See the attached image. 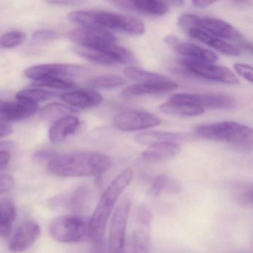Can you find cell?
<instances>
[{"mask_svg":"<svg viewBox=\"0 0 253 253\" xmlns=\"http://www.w3.org/2000/svg\"><path fill=\"white\" fill-rule=\"evenodd\" d=\"M112 161L107 155L90 151H79L57 155L48 164L51 174L58 177L100 176L110 168Z\"/></svg>","mask_w":253,"mask_h":253,"instance_id":"1","label":"cell"},{"mask_svg":"<svg viewBox=\"0 0 253 253\" xmlns=\"http://www.w3.org/2000/svg\"><path fill=\"white\" fill-rule=\"evenodd\" d=\"M69 20L81 27L110 29L127 35H141L145 31L144 24L138 19L109 11H74Z\"/></svg>","mask_w":253,"mask_h":253,"instance_id":"2","label":"cell"},{"mask_svg":"<svg viewBox=\"0 0 253 253\" xmlns=\"http://www.w3.org/2000/svg\"><path fill=\"white\" fill-rule=\"evenodd\" d=\"M197 135L213 141L229 143L239 149H251L253 133L250 127L233 121L199 126L195 130Z\"/></svg>","mask_w":253,"mask_h":253,"instance_id":"3","label":"cell"},{"mask_svg":"<svg viewBox=\"0 0 253 253\" xmlns=\"http://www.w3.org/2000/svg\"><path fill=\"white\" fill-rule=\"evenodd\" d=\"M49 231L54 239L63 244H79L90 238L89 222L80 216H60L51 222Z\"/></svg>","mask_w":253,"mask_h":253,"instance_id":"4","label":"cell"},{"mask_svg":"<svg viewBox=\"0 0 253 253\" xmlns=\"http://www.w3.org/2000/svg\"><path fill=\"white\" fill-rule=\"evenodd\" d=\"M179 25L185 31L198 29L211 36L230 41H242V35L232 25L223 20L194 14H183L179 18Z\"/></svg>","mask_w":253,"mask_h":253,"instance_id":"5","label":"cell"},{"mask_svg":"<svg viewBox=\"0 0 253 253\" xmlns=\"http://www.w3.org/2000/svg\"><path fill=\"white\" fill-rule=\"evenodd\" d=\"M131 207V199L124 198L114 211L108 240V253L126 250V233Z\"/></svg>","mask_w":253,"mask_h":253,"instance_id":"6","label":"cell"},{"mask_svg":"<svg viewBox=\"0 0 253 253\" xmlns=\"http://www.w3.org/2000/svg\"><path fill=\"white\" fill-rule=\"evenodd\" d=\"M77 55L88 61L103 66H112L127 63L132 58V54L127 48L114 44L102 48L76 47L73 50Z\"/></svg>","mask_w":253,"mask_h":253,"instance_id":"7","label":"cell"},{"mask_svg":"<svg viewBox=\"0 0 253 253\" xmlns=\"http://www.w3.org/2000/svg\"><path fill=\"white\" fill-rule=\"evenodd\" d=\"M173 101L189 103L198 107L212 109H229L233 108L236 100L226 94H196V93H177L169 98Z\"/></svg>","mask_w":253,"mask_h":253,"instance_id":"8","label":"cell"},{"mask_svg":"<svg viewBox=\"0 0 253 253\" xmlns=\"http://www.w3.org/2000/svg\"><path fill=\"white\" fill-rule=\"evenodd\" d=\"M71 41L79 47L102 48L116 44L117 38L112 32L106 29L81 27L69 33Z\"/></svg>","mask_w":253,"mask_h":253,"instance_id":"9","label":"cell"},{"mask_svg":"<svg viewBox=\"0 0 253 253\" xmlns=\"http://www.w3.org/2000/svg\"><path fill=\"white\" fill-rule=\"evenodd\" d=\"M161 124L159 117L144 111H126L121 112L114 118L115 126L124 131L149 129Z\"/></svg>","mask_w":253,"mask_h":253,"instance_id":"10","label":"cell"},{"mask_svg":"<svg viewBox=\"0 0 253 253\" xmlns=\"http://www.w3.org/2000/svg\"><path fill=\"white\" fill-rule=\"evenodd\" d=\"M183 66L194 75L215 82L223 83L229 85L239 84L237 77L227 68L216 66L213 63H201L183 59Z\"/></svg>","mask_w":253,"mask_h":253,"instance_id":"11","label":"cell"},{"mask_svg":"<svg viewBox=\"0 0 253 253\" xmlns=\"http://www.w3.org/2000/svg\"><path fill=\"white\" fill-rule=\"evenodd\" d=\"M85 68L71 64H43L31 66L25 71V75L35 81L53 78H66L82 73Z\"/></svg>","mask_w":253,"mask_h":253,"instance_id":"12","label":"cell"},{"mask_svg":"<svg viewBox=\"0 0 253 253\" xmlns=\"http://www.w3.org/2000/svg\"><path fill=\"white\" fill-rule=\"evenodd\" d=\"M41 228L34 220H26L16 229L8 245L13 253H22L30 248L41 236Z\"/></svg>","mask_w":253,"mask_h":253,"instance_id":"13","label":"cell"},{"mask_svg":"<svg viewBox=\"0 0 253 253\" xmlns=\"http://www.w3.org/2000/svg\"><path fill=\"white\" fill-rule=\"evenodd\" d=\"M110 4L126 11H134L146 15L161 17L168 12V5L160 1H112Z\"/></svg>","mask_w":253,"mask_h":253,"instance_id":"14","label":"cell"},{"mask_svg":"<svg viewBox=\"0 0 253 253\" xmlns=\"http://www.w3.org/2000/svg\"><path fill=\"white\" fill-rule=\"evenodd\" d=\"M38 110V104L26 100L4 101L0 108V121H16L32 116Z\"/></svg>","mask_w":253,"mask_h":253,"instance_id":"15","label":"cell"},{"mask_svg":"<svg viewBox=\"0 0 253 253\" xmlns=\"http://www.w3.org/2000/svg\"><path fill=\"white\" fill-rule=\"evenodd\" d=\"M177 87L178 85L171 80L162 82L137 84L124 88L121 95L124 97H132L148 94H165L174 91Z\"/></svg>","mask_w":253,"mask_h":253,"instance_id":"16","label":"cell"},{"mask_svg":"<svg viewBox=\"0 0 253 253\" xmlns=\"http://www.w3.org/2000/svg\"><path fill=\"white\" fill-rule=\"evenodd\" d=\"M180 152V146L175 143H163L151 145L140 156L146 164H158L172 159Z\"/></svg>","mask_w":253,"mask_h":253,"instance_id":"17","label":"cell"},{"mask_svg":"<svg viewBox=\"0 0 253 253\" xmlns=\"http://www.w3.org/2000/svg\"><path fill=\"white\" fill-rule=\"evenodd\" d=\"M176 52L184 57L185 60L201 63H214L218 57L211 50L190 42H178L173 45Z\"/></svg>","mask_w":253,"mask_h":253,"instance_id":"18","label":"cell"},{"mask_svg":"<svg viewBox=\"0 0 253 253\" xmlns=\"http://www.w3.org/2000/svg\"><path fill=\"white\" fill-rule=\"evenodd\" d=\"M62 99L73 108L85 109L98 106L103 101L100 93L92 89H79L63 94Z\"/></svg>","mask_w":253,"mask_h":253,"instance_id":"19","label":"cell"},{"mask_svg":"<svg viewBox=\"0 0 253 253\" xmlns=\"http://www.w3.org/2000/svg\"><path fill=\"white\" fill-rule=\"evenodd\" d=\"M186 32L190 38L201 41L203 43L217 50L222 54L228 56H233V57H237L241 54V51L235 45H232L223 40L219 39L216 37L208 35L202 31L198 30V29H189V30L186 31Z\"/></svg>","mask_w":253,"mask_h":253,"instance_id":"20","label":"cell"},{"mask_svg":"<svg viewBox=\"0 0 253 253\" xmlns=\"http://www.w3.org/2000/svg\"><path fill=\"white\" fill-rule=\"evenodd\" d=\"M189 134L168 131H145L136 136L135 140L144 145H154L157 143H175L189 140Z\"/></svg>","mask_w":253,"mask_h":253,"instance_id":"21","label":"cell"},{"mask_svg":"<svg viewBox=\"0 0 253 253\" xmlns=\"http://www.w3.org/2000/svg\"><path fill=\"white\" fill-rule=\"evenodd\" d=\"M79 125L78 118L72 115L55 121L50 128L48 133L50 140L54 143L63 141L66 137L72 135L77 131Z\"/></svg>","mask_w":253,"mask_h":253,"instance_id":"22","label":"cell"},{"mask_svg":"<svg viewBox=\"0 0 253 253\" xmlns=\"http://www.w3.org/2000/svg\"><path fill=\"white\" fill-rule=\"evenodd\" d=\"M160 110L167 115L171 116L191 118L197 117L204 113V109L189 103L173 101L169 100L160 106Z\"/></svg>","mask_w":253,"mask_h":253,"instance_id":"23","label":"cell"},{"mask_svg":"<svg viewBox=\"0 0 253 253\" xmlns=\"http://www.w3.org/2000/svg\"><path fill=\"white\" fill-rule=\"evenodd\" d=\"M17 218V209L8 199L0 200V236L8 237Z\"/></svg>","mask_w":253,"mask_h":253,"instance_id":"24","label":"cell"},{"mask_svg":"<svg viewBox=\"0 0 253 253\" xmlns=\"http://www.w3.org/2000/svg\"><path fill=\"white\" fill-rule=\"evenodd\" d=\"M89 199V192L85 187H81L74 192L70 198H63L62 197L56 198L55 206L64 207L73 211H79L85 210Z\"/></svg>","mask_w":253,"mask_h":253,"instance_id":"25","label":"cell"},{"mask_svg":"<svg viewBox=\"0 0 253 253\" xmlns=\"http://www.w3.org/2000/svg\"><path fill=\"white\" fill-rule=\"evenodd\" d=\"M124 75L136 81L138 84H146V83L162 82L169 81V78L155 72H149L135 66H128L124 69Z\"/></svg>","mask_w":253,"mask_h":253,"instance_id":"26","label":"cell"},{"mask_svg":"<svg viewBox=\"0 0 253 253\" xmlns=\"http://www.w3.org/2000/svg\"><path fill=\"white\" fill-rule=\"evenodd\" d=\"M232 198L240 205L252 207L253 204V189L251 183L237 182L230 185Z\"/></svg>","mask_w":253,"mask_h":253,"instance_id":"27","label":"cell"},{"mask_svg":"<svg viewBox=\"0 0 253 253\" xmlns=\"http://www.w3.org/2000/svg\"><path fill=\"white\" fill-rule=\"evenodd\" d=\"M75 109L59 103H51L44 106L41 111V116L46 121H58L61 118L70 116Z\"/></svg>","mask_w":253,"mask_h":253,"instance_id":"28","label":"cell"},{"mask_svg":"<svg viewBox=\"0 0 253 253\" xmlns=\"http://www.w3.org/2000/svg\"><path fill=\"white\" fill-rule=\"evenodd\" d=\"M132 253H150V241L149 232L146 229L139 228L131 235Z\"/></svg>","mask_w":253,"mask_h":253,"instance_id":"29","label":"cell"},{"mask_svg":"<svg viewBox=\"0 0 253 253\" xmlns=\"http://www.w3.org/2000/svg\"><path fill=\"white\" fill-rule=\"evenodd\" d=\"M56 94L51 91L45 90L38 89V88H29V89L22 90L17 94V100H26L38 104L40 102L51 100L55 97Z\"/></svg>","mask_w":253,"mask_h":253,"instance_id":"30","label":"cell"},{"mask_svg":"<svg viewBox=\"0 0 253 253\" xmlns=\"http://www.w3.org/2000/svg\"><path fill=\"white\" fill-rule=\"evenodd\" d=\"M126 81L117 75H103L94 77L88 81V85L96 88H113L121 86Z\"/></svg>","mask_w":253,"mask_h":253,"instance_id":"31","label":"cell"},{"mask_svg":"<svg viewBox=\"0 0 253 253\" xmlns=\"http://www.w3.org/2000/svg\"><path fill=\"white\" fill-rule=\"evenodd\" d=\"M35 86L56 89H72L75 87V84L66 78H53L43 81H36Z\"/></svg>","mask_w":253,"mask_h":253,"instance_id":"32","label":"cell"},{"mask_svg":"<svg viewBox=\"0 0 253 253\" xmlns=\"http://www.w3.org/2000/svg\"><path fill=\"white\" fill-rule=\"evenodd\" d=\"M26 35L20 31H11L0 37V48H13L24 42Z\"/></svg>","mask_w":253,"mask_h":253,"instance_id":"33","label":"cell"},{"mask_svg":"<svg viewBox=\"0 0 253 253\" xmlns=\"http://www.w3.org/2000/svg\"><path fill=\"white\" fill-rule=\"evenodd\" d=\"M137 218L138 223L144 226L145 229L147 230L150 227L153 218L152 210L146 204H142L137 210Z\"/></svg>","mask_w":253,"mask_h":253,"instance_id":"34","label":"cell"},{"mask_svg":"<svg viewBox=\"0 0 253 253\" xmlns=\"http://www.w3.org/2000/svg\"><path fill=\"white\" fill-rule=\"evenodd\" d=\"M168 178L169 176L167 174H159L153 179L149 189L151 196L153 198H158L160 196L161 192H164Z\"/></svg>","mask_w":253,"mask_h":253,"instance_id":"35","label":"cell"},{"mask_svg":"<svg viewBox=\"0 0 253 253\" xmlns=\"http://www.w3.org/2000/svg\"><path fill=\"white\" fill-rule=\"evenodd\" d=\"M58 154L52 150H48V149H42L38 150L34 154L33 161L38 164H49L54 158H57Z\"/></svg>","mask_w":253,"mask_h":253,"instance_id":"36","label":"cell"},{"mask_svg":"<svg viewBox=\"0 0 253 253\" xmlns=\"http://www.w3.org/2000/svg\"><path fill=\"white\" fill-rule=\"evenodd\" d=\"M59 35L54 31L39 30L35 32L32 36V40L36 42H48L57 39Z\"/></svg>","mask_w":253,"mask_h":253,"instance_id":"37","label":"cell"},{"mask_svg":"<svg viewBox=\"0 0 253 253\" xmlns=\"http://www.w3.org/2000/svg\"><path fill=\"white\" fill-rule=\"evenodd\" d=\"M234 69L241 78H244L250 84L253 83V67L245 63H235L234 65Z\"/></svg>","mask_w":253,"mask_h":253,"instance_id":"38","label":"cell"},{"mask_svg":"<svg viewBox=\"0 0 253 253\" xmlns=\"http://www.w3.org/2000/svg\"><path fill=\"white\" fill-rule=\"evenodd\" d=\"M14 178L9 174H0V195L9 192L14 186Z\"/></svg>","mask_w":253,"mask_h":253,"instance_id":"39","label":"cell"},{"mask_svg":"<svg viewBox=\"0 0 253 253\" xmlns=\"http://www.w3.org/2000/svg\"><path fill=\"white\" fill-rule=\"evenodd\" d=\"M181 189V184L178 181L169 177L164 192L169 194H175L180 192Z\"/></svg>","mask_w":253,"mask_h":253,"instance_id":"40","label":"cell"},{"mask_svg":"<svg viewBox=\"0 0 253 253\" xmlns=\"http://www.w3.org/2000/svg\"><path fill=\"white\" fill-rule=\"evenodd\" d=\"M47 3L53 5H58V6H72V5H78L80 2L75 0H52V1H48Z\"/></svg>","mask_w":253,"mask_h":253,"instance_id":"41","label":"cell"},{"mask_svg":"<svg viewBox=\"0 0 253 253\" xmlns=\"http://www.w3.org/2000/svg\"><path fill=\"white\" fill-rule=\"evenodd\" d=\"M11 161V154L6 151H0V170L5 168Z\"/></svg>","mask_w":253,"mask_h":253,"instance_id":"42","label":"cell"},{"mask_svg":"<svg viewBox=\"0 0 253 253\" xmlns=\"http://www.w3.org/2000/svg\"><path fill=\"white\" fill-rule=\"evenodd\" d=\"M13 132V128L5 123H0V138L7 137Z\"/></svg>","mask_w":253,"mask_h":253,"instance_id":"43","label":"cell"},{"mask_svg":"<svg viewBox=\"0 0 253 253\" xmlns=\"http://www.w3.org/2000/svg\"><path fill=\"white\" fill-rule=\"evenodd\" d=\"M214 2L212 1H192V4L194 6L198 8H205L207 7L210 6V5L214 4Z\"/></svg>","mask_w":253,"mask_h":253,"instance_id":"44","label":"cell"},{"mask_svg":"<svg viewBox=\"0 0 253 253\" xmlns=\"http://www.w3.org/2000/svg\"><path fill=\"white\" fill-rule=\"evenodd\" d=\"M178 41V38L174 36V35H169V36H167L165 38V42L171 45H175Z\"/></svg>","mask_w":253,"mask_h":253,"instance_id":"45","label":"cell"},{"mask_svg":"<svg viewBox=\"0 0 253 253\" xmlns=\"http://www.w3.org/2000/svg\"><path fill=\"white\" fill-rule=\"evenodd\" d=\"M13 143L11 142H0V151L8 152V149H11Z\"/></svg>","mask_w":253,"mask_h":253,"instance_id":"46","label":"cell"},{"mask_svg":"<svg viewBox=\"0 0 253 253\" xmlns=\"http://www.w3.org/2000/svg\"><path fill=\"white\" fill-rule=\"evenodd\" d=\"M2 103H3V100H0V107L2 106Z\"/></svg>","mask_w":253,"mask_h":253,"instance_id":"47","label":"cell"}]
</instances>
